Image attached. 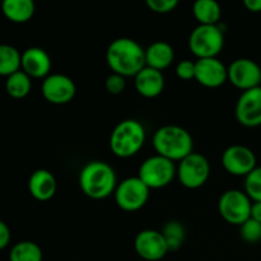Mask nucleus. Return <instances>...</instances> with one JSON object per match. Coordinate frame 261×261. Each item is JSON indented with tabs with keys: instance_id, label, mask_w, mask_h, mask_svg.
I'll return each mask as SVG.
<instances>
[{
	"instance_id": "nucleus-1",
	"label": "nucleus",
	"mask_w": 261,
	"mask_h": 261,
	"mask_svg": "<svg viewBox=\"0 0 261 261\" xmlns=\"http://www.w3.org/2000/svg\"><path fill=\"white\" fill-rule=\"evenodd\" d=\"M106 61L114 73L122 76H135L145 64V50L139 42L129 37L112 41L106 51Z\"/></svg>"
},
{
	"instance_id": "nucleus-2",
	"label": "nucleus",
	"mask_w": 261,
	"mask_h": 261,
	"mask_svg": "<svg viewBox=\"0 0 261 261\" xmlns=\"http://www.w3.org/2000/svg\"><path fill=\"white\" fill-rule=\"evenodd\" d=\"M79 186L91 199L99 200L109 198L116 190V173L109 163L103 161H91L82 168Z\"/></svg>"
},
{
	"instance_id": "nucleus-3",
	"label": "nucleus",
	"mask_w": 261,
	"mask_h": 261,
	"mask_svg": "<svg viewBox=\"0 0 261 261\" xmlns=\"http://www.w3.org/2000/svg\"><path fill=\"white\" fill-rule=\"evenodd\" d=\"M153 147L158 155L176 162L194 152V140L190 133L178 125H165L153 135Z\"/></svg>"
},
{
	"instance_id": "nucleus-4",
	"label": "nucleus",
	"mask_w": 261,
	"mask_h": 261,
	"mask_svg": "<svg viewBox=\"0 0 261 261\" xmlns=\"http://www.w3.org/2000/svg\"><path fill=\"white\" fill-rule=\"evenodd\" d=\"M145 143V129L138 120L126 119L114 127L110 137V148L120 158L137 154Z\"/></svg>"
},
{
	"instance_id": "nucleus-5",
	"label": "nucleus",
	"mask_w": 261,
	"mask_h": 261,
	"mask_svg": "<svg viewBox=\"0 0 261 261\" xmlns=\"http://www.w3.org/2000/svg\"><path fill=\"white\" fill-rule=\"evenodd\" d=\"M223 46L224 33L218 24H199L189 37V48L198 59L217 58Z\"/></svg>"
},
{
	"instance_id": "nucleus-6",
	"label": "nucleus",
	"mask_w": 261,
	"mask_h": 261,
	"mask_svg": "<svg viewBox=\"0 0 261 261\" xmlns=\"http://www.w3.org/2000/svg\"><path fill=\"white\" fill-rule=\"evenodd\" d=\"M177 175V167L175 162L162 157L152 155L142 163L138 177L149 189H162L170 185Z\"/></svg>"
},
{
	"instance_id": "nucleus-7",
	"label": "nucleus",
	"mask_w": 261,
	"mask_h": 261,
	"mask_svg": "<svg viewBox=\"0 0 261 261\" xmlns=\"http://www.w3.org/2000/svg\"><path fill=\"white\" fill-rule=\"evenodd\" d=\"M251 199L245 191L227 190L221 195L218 211L222 218L231 224L241 226L251 217Z\"/></svg>"
},
{
	"instance_id": "nucleus-8",
	"label": "nucleus",
	"mask_w": 261,
	"mask_h": 261,
	"mask_svg": "<svg viewBox=\"0 0 261 261\" xmlns=\"http://www.w3.org/2000/svg\"><path fill=\"white\" fill-rule=\"evenodd\" d=\"M150 189L138 176L122 180L115 190V201L125 212H137L147 204Z\"/></svg>"
},
{
	"instance_id": "nucleus-9",
	"label": "nucleus",
	"mask_w": 261,
	"mask_h": 261,
	"mask_svg": "<svg viewBox=\"0 0 261 261\" xmlns=\"http://www.w3.org/2000/svg\"><path fill=\"white\" fill-rule=\"evenodd\" d=\"M211 165L200 153L193 152L180 161L177 166V177L182 186L188 189H199L208 181Z\"/></svg>"
},
{
	"instance_id": "nucleus-10",
	"label": "nucleus",
	"mask_w": 261,
	"mask_h": 261,
	"mask_svg": "<svg viewBox=\"0 0 261 261\" xmlns=\"http://www.w3.org/2000/svg\"><path fill=\"white\" fill-rule=\"evenodd\" d=\"M43 98L53 105H65L74 98L76 87L73 79L65 74L54 73L46 76L41 86Z\"/></svg>"
},
{
	"instance_id": "nucleus-11",
	"label": "nucleus",
	"mask_w": 261,
	"mask_h": 261,
	"mask_svg": "<svg viewBox=\"0 0 261 261\" xmlns=\"http://www.w3.org/2000/svg\"><path fill=\"white\" fill-rule=\"evenodd\" d=\"M228 81L244 92L256 88L261 83V68L251 59H236L228 66Z\"/></svg>"
},
{
	"instance_id": "nucleus-12",
	"label": "nucleus",
	"mask_w": 261,
	"mask_h": 261,
	"mask_svg": "<svg viewBox=\"0 0 261 261\" xmlns=\"http://www.w3.org/2000/svg\"><path fill=\"white\" fill-rule=\"evenodd\" d=\"M222 166L231 175L246 177L256 168V157L250 148L241 144H234L223 152Z\"/></svg>"
},
{
	"instance_id": "nucleus-13",
	"label": "nucleus",
	"mask_w": 261,
	"mask_h": 261,
	"mask_svg": "<svg viewBox=\"0 0 261 261\" xmlns=\"http://www.w3.org/2000/svg\"><path fill=\"white\" fill-rule=\"evenodd\" d=\"M236 119L247 127L261 125V86L242 92L236 103Z\"/></svg>"
},
{
	"instance_id": "nucleus-14",
	"label": "nucleus",
	"mask_w": 261,
	"mask_h": 261,
	"mask_svg": "<svg viewBox=\"0 0 261 261\" xmlns=\"http://www.w3.org/2000/svg\"><path fill=\"white\" fill-rule=\"evenodd\" d=\"M134 247L137 254L147 261H158L168 252L167 244L162 232L155 229H144L135 237Z\"/></svg>"
},
{
	"instance_id": "nucleus-15",
	"label": "nucleus",
	"mask_w": 261,
	"mask_h": 261,
	"mask_svg": "<svg viewBox=\"0 0 261 261\" xmlns=\"http://www.w3.org/2000/svg\"><path fill=\"white\" fill-rule=\"evenodd\" d=\"M228 79V68L218 58L195 61V81L206 88H218Z\"/></svg>"
},
{
	"instance_id": "nucleus-16",
	"label": "nucleus",
	"mask_w": 261,
	"mask_h": 261,
	"mask_svg": "<svg viewBox=\"0 0 261 261\" xmlns=\"http://www.w3.org/2000/svg\"><path fill=\"white\" fill-rule=\"evenodd\" d=\"M51 61L47 51L41 47H30L24 50L20 59V69L31 78H43L50 75Z\"/></svg>"
},
{
	"instance_id": "nucleus-17",
	"label": "nucleus",
	"mask_w": 261,
	"mask_h": 261,
	"mask_svg": "<svg viewBox=\"0 0 261 261\" xmlns=\"http://www.w3.org/2000/svg\"><path fill=\"white\" fill-rule=\"evenodd\" d=\"M135 78V89L140 96L145 98H154L160 96L165 89V76L162 71L157 69L145 66L143 68Z\"/></svg>"
},
{
	"instance_id": "nucleus-18",
	"label": "nucleus",
	"mask_w": 261,
	"mask_h": 261,
	"mask_svg": "<svg viewBox=\"0 0 261 261\" xmlns=\"http://www.w3.org/2000/svg\"><path fill=\"white\" fill-rule=\"evenodd\" d=\"M30 193L36 200L47 201L54 198L58 189L56 178L48 170H36L28 180Z\"/></svg>"
},
{
	"instance_id": "nucleus-19",
	"label": "nucleus",
	"mask_w": 261,
	"mask_h": 261,
	"mask_svg": "<svg viewBox=\"0 0 261 261\" xmlns=\"http://www.w3.org/2000/svg\"><path fill=\"white\" fill-rule=\"evenodd\" d=\"M175 60V50L172 45L166 41H155L145 50V64L147 66L162 71L168 68Z\"/></svg>"
},
{
	"instance_id": "nucleus-20",
	"label": "nucleus",
	"mask_w": 261,
	"mask_h": 261,
	"mask_svg": "<svg viewBox=\"0 0 261 261\" xmlns=\"http://www.w3.org/2000/svg\"><path fill=\"white\" fill-rule=\"evenodd\" d=\"M32 0H4L2 4L3 14L14 23H25L35 14Z\"/></svg>"
},
{
	"instance_id": "nucleus-21",
	"label": "nucleus",
	"mask_w": 261,
	"mask_h": 261,
	"mask_svg": "<svg viewBox=\"0 0 261 261\" xmlns=\"http://www.w3.org/2000/svg\"><path fill=\"white\" fill-rule=\"evenodd\" d=\"M193 13L199 24L216 25L222 17V8L216 0H196L193 5Z\"/></svg>"
},
{
	"instance_id": "nucleus-22",
	"label": "nucleus",
	"mask_w": 261,
	"mask_h": 261,
	"mask_svg": "<svg viewBox=\"0 0 261 261\" xmlns=\"http://www.w3.org/2000/svg\"><path fill=\"white\" fill-rule=\"evenodd\" d=\"M31 88H32L31 76L27 75L23 70L15 71L14 74L8 76L7 82H5L7 93L13 98H24L30 94Z\"/></svg>"
},
{
	"instance_id": "nucleus-23",
	"label": "nucleus",
	"mask_w": 261,
	"mask_h": 261,
	"mask_svg": "<svg viewBox=\"0 0 261 261\" xmlns=\"http://www.w3.org/2000/svg\"><path fill=\"white\" fill-rule=\"evenodd\" d=\"M22 54L14 46L0 43V76H9L20 70Z\"/></svg>"
},
{
	"instance_id": "nucleus-24",
	"label": "nucleus",
	"mask_w": 261,
	"mask_h": 261,
	"mask_svg": "<svg viewBox=\"0 0 261 261\" xmlns=\"http://www.w3.org/2000/svg\"><path fill=\"white\" fill-rule=\"evenodd\" d=\"M42 257L41 247L32 241L18 242L9 252V261H42Z\"/></svg>"
},
{
	"instance_id": "nucleus-25",
	"label": "nucleus",
	"mask_w": 261,
	"mask_h": 261,
	"mask_svg": "<svg viewBox=\"0 0 261 261\" xmlns=\"http://www.w3.org/2000/svg\"><path fill=\"white\" fill-rule=\"evenodd\" d=\"M162 234L167 244L168 251H177L185 241V227L177 221H170L163 226Z\"/></svg>"
},
{
	"instance_id": "nucleus-26",
	"label": "nucleus",
	"mask_w": 261,
	"mask_h": 261,
	"mask_svg": "<svg viewBox=\"0 0 261 261\" xmlns=\"http://www.w3.org/2000/svg\"><path fill=\"white\" fill-rule=\"evenodd\" d=\"M245 193L254 201H261V167H256L245 178Z\"/></svg>"
},
{
	"instance_id": "nucleus-27",
	"label": "nucleus",
	"mask_w": 261,
	"mask_h": 261,
	"mask_svg": "<svg viewBox=\"0 0 261 261\" xmlns=\"http://www.w3.org/2000/svg\"><path fill=\"white\" fill-rule=\"evenodd\" d=\"M241 239L247 244H256L261 241V223L255 219L249 218L240 226Z\"/></svg>"
},
{
	"instance_id": "nucleus-28",
	"label": "nucleus",
	"mask_w": 261,
	"mask_h": 261,
	"mask_svg": "<svg viewBox=\"0 0 261 261\" xmlns=\"http://www.w3.org/2000/svg\"><path fill=\"white\" fill-rule=\"evenodd\" d=\"M106 89L109 93L111 94H121L122 92L125 91L126 88V82H125V76L120 75V74L116 73H112L110 74L109 76L106 78Z\"/></svg>"
},
{
	"instance_id": "nucleus-29",
	"label": "nucleus",
	"mask_w": 261,
	"mask_h": 261,
	"mask_svg": "<svg viewBox=\"0 0 261 261\" xmlns=\"http://www.w3.org/2000/svg\"><path fill=\"white\" fill-rule=\"evenodd\" d=\"M147 5L152 12L166 14L171 13L177 8V0H147Z\"/></svg>"
},
{
	"instance_id": "nucleus-30",
	"label": "nucleus",
	"mask_w": 261,
	"mask_h": 261,
	"mask_svg": "<svg viewBox=\"0 0 261 261\" xmlns=\"http://www.w3.org/2000/svg\"><path fill=\"white\" fill-rule=\"evenodd\" d=\"M176 74L180 79L184 81H190L195 79V61L182 60L176 66Z\"/></svg>"
},
{
	"instance_id": "nucleus-31",
	"label": "nucleus",
	"mask_w": 261,
	"mask_h": 261,
	"mask_svg": "<svg viewBox=\"0 0 261 261\" xmlns=\"http://www.w3.org/2000/svg\"><path fill=\"white\" fill-rule=\"evenodd\" d=\"M10 242V229L7 223L0 221V250L5 249Z\"/></svg>"
},
{
	"instance_id": "nucleus-32",
	"label": "nucleus",
	"mask_w": 261,
	"mask_h": 261,
	"mask_svg": "<svg viewBox=\"0 0 261 261\" xmlns=\"http://www.w3.org/2000/svg\"><path fill=\"white\" fill-rule=\"evenodd\" d=\"M244 5L246 7L247 10L252 13L261 12V0H245Z\"/></svg>"
},
{
	"instance_id": "nucleus-33",
	"label": "nucleus",
	"mask_w": 261,
	"mask_h": 261,
	"mask_svg": "<svg viewBox=\"0 0 261 261\" xmlns=\"http://www.w3.org/2000/svg\"><path fill=\"white\" fill-rule=\"evenodd\" d=\"M250 218L261 223V201H254L251 206V217Z\"/></svg>"
}]
</instances>
